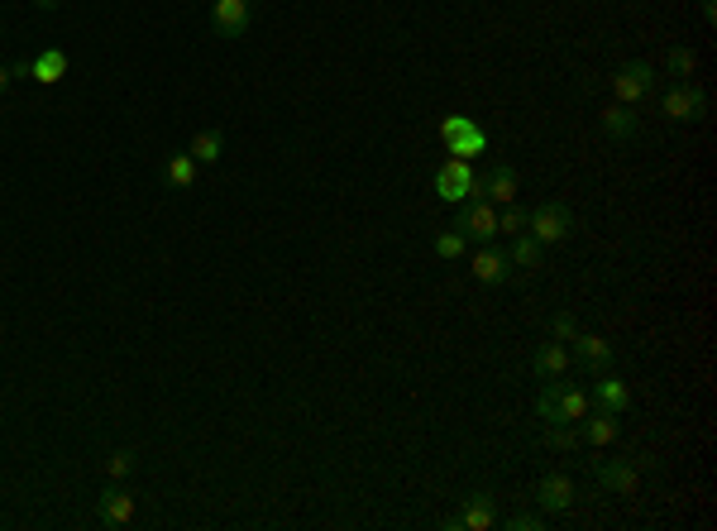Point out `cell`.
Instances as JSON below:
<instances>
[{
    "instance_id": "cell-11",
    "label": "cell",
    "mask_w": 717,
    "mask_h": 531,
    "mask_svg": "<svg viewBox=\"0 0 717 531\" xmlns=\"http://www.w3.org/2000/svg\"><path fill=\"white\" fill-rule=\"evenodd\" d=\"M598 484L617 493V498H636V488H641V474L631 460H598Z\"/></svg>"
},
{
    "instance_id": "cell-23",
    "label": "cell",
    "mask_w": 717,
    "mask_h": 531,
    "mask_svg": "<svg viewBox=\"0 0 717 531\" xmlns=\"http://www.w3.org/2000/svg\"><path fill=\"white\" fill-rule=\"evenodd\" d=\"M196 168H201V163H196L192 154H173L168 163H163V177H168V187H192Z\"/></svg>"
},
{
    "instance_id": "cell-7",
    "label": "cell",
    "mask_w": 717,
    "mask_h": 531,
    "mask_svg": "<svg viewBox=\"0 0 717 531\" xmlns=\"http://www.w3.org/2000/svg\"><path fill=\"white\" fill-rule=\"evenodd\" d=\"M655 91V67L651 63H627L612 72V96L622 101V106H636V101H646Z\"/></svg>"
},
{
    "instance_id": "cell-32",
    "label": "cell",
    "mask_w": 717,
    "mask_h": 531,
    "mask_svg": "<svg viewBox=\"0 0 717 531\" xmlns=\"http://www.w3.org/2000/svg\"><path fill=\"white\" fill-rule=\"evenodd\" d=\"M34 5H39V10H58L63 0H34Z\"/></svg>"
},
{
    "instance_id": "cell-10",
    "label": "cell",
    "mask_w": 717,
    "mask_h": 531,
    "mask_svg": "<svg viewBox=\"0 0 717 531\" xmlns=\"http://www.w3.org/2000/svg\"><path fill=\"white\" fill-rule=\"evenodd\" d=\"M96 517H101V527H134V493L120 484H110L101 493V503H96Z\"/></svg>"
},
{
    "instance_id": "cell-29",
    "label": "cell",
    "mask_w": 717,
    "mask_h": 531,
    "mask_svg": "<svg viewBox=\"0 0 717 531\" xmlns=\"http://www.w3.org/2000/svg\"><path fill=\"white\" fill-rule=\"evenodd\" d=\"M106 474H110V484H120L125 474H134V455H130V450H115V455L106 460Z\"/></svg>"
},
{
    "instance_id": "cell-24",
    "label": "cell",
    "mask_w": 717,
    "mask_h": 531,
    "mask_svg": "<svg viewBox=\"0 0 717 531\" xmlns=\"http://www.w3.org/2000/svg\"><path fill=\"white\" fill-rule=\"evenodd\" d=\"M431 249H435V259L455 264V259H464V249H469V240H464V235H459L455 225H450V230H440V235L431 240Z\"/></svg>"
},
{
    "instance_id": "cell-30",
    "label": "cell",
    "mask_w": 717,
    "mask_h": 531,
    "mask_svg": "<svg viewBox=\"0 0 717 531\" xmlns=\"http://www.w3.org/2000/svg\"><path fill=\"white\" fill-rule=\"evenodd\" d=\"M507 527L512 531H541V512H517V517H507Z\"/></svg>"
},
{
    "instance_id": "cell-19",
    "label": "cell",
    "mask_w": 717,
    "mask_h": 531,
    "mask_svg": "<svg viewBox=\"0 0 717 531\" xmlns=\"http://www.w3.org/2000/svg\"><path fill=\"white\" fill-rule=\"evenodd\" d=\"M531 369H536V378H560L569 369V350L560 340H550V345H541L531 354Z\"/></svg>"
},
{
    "instance_id": "cell-25",
    "label": "cell",
    "mask_w": 717,
    "mask_h": 531,
    "mask_svg": "<svg viewBox=\"0 0 717 531\" xmlns=\"http://www.w3.org/2000/svg\"><path fill=\"white\" fill-rule=\"evenodd\" d=\"M665 67H670L674 77H684V82H689V77H694V67H698V53L694 48H684V44H674L670 53H665Z\"/></svg>"
},
{
    "instance_id": "cell-33",
    "label": "cell",
    "mask_w": 717,
    "mask_h": 531,
    "mask_svg": "<svg viewBox=\"0 0 717 531\" xmlns=\"http://www.w3.org/2000/svg\"><path fill=\"white\" fill-rule=\"evenodd\" d=\"M10 87V67H0V91Z\"/></svg>"
},
{
    "instance_id": "cell-34",
    "label": "cell",
    "mask_w": 717,
    "mask_h": 531,
    "mask_svg": "<svg viewBox=\"0 0 717 531\" xmlns=\"http://www.w3.org/2000/svg\"><path fill=\"white\" fill-rule=\"evenodd\" d=\"M249 5H254V0H249Z\"/></svg>"
},
{
    "instance_id": "cell-4",
    "label": "cell",
    "mask_w": 717,
    "mask_h": 531,
    "mask_svg": "<svg viewBox=\"0 0 717 531\" xmlns=\"http://www.w3.org/2000/svg\"><path fill=\"white\" fill-rule=\"evenodd\" d=\"M455 230L464 235V240H474V244H493L498 240V211H493V201H483V197L459 201Z\"/></svg>"
},
{
    "instance_id": "cell-27",
    "label": "cell",
    "mask_w": 717,
    "mask_h": 531,
    "mask_svg": "<svg viewBox=\"0 0 717 531\" xmlns=\"http://www.w3.org/2000/svg\"><path fill=\"white\" fill-rule=\"evenodd\" d=\"M522 230H526V211H522V206H502L498 235H522Z\"/></svg>"
},
{
    "instance_id": "cell-1",
    "label": "cell",
    "mask_w": 717,
    "mask_h": 531,
    "mask_svg": "<svg viewBox=\"0 0 717 531\" xmlns=\"http://www.w3.org/2000/svg\"><path fill=\"white\" fill-rule=\"evenodd\" d=\"M526 235H536L541 244H565L574 235V211L565 201H541L536 211H526Z\"/></svg>"
},
{
    "instance_id": "cell-28",
    "label": "cell",
    "mask_w": 717,
    "mask_h": 531,
    "mask_svg": "<svg viewBox=\"0 0 717 531\" xmlns=\"http://www.w3.org/2000/svg\"><path fill=\"white\" fill-rule=\"evenodd\" d=\"M550 331H555V340H560V345H569V340L579 335V321H574L569 311H555V316H550Z\"/></svg>"
},
{
    "instance_id": "cell-12",
    "label": "cell",
    "mask_w": 717,
    "mask_h": 531,
    "mask_svg": "<svg viewBox=\"0 0 717 531\" xmlns=\"http://www.w3.org/2000/svg\"><path fill=\"white\" fill-rule=\"evenodd\" d=\"M493 522H498V512H493V493H474V498H464L459 517H450L445 527H459V531H488Z\"/></svg>"
},
{
    "instance_id": "cell-5",
    "label": "cell",
    "mask_w": 717,
    "mask_h": 531,
    "mask_svg": "<svg viewBox=\"0 0 717 531\" xmlns=\"http://www.w3.org/2000/svg\"><path fill=\"white\" fill-rule=\"evenodd\" d=\"M660 115L670 125H684V120H703L708 115V96L694 82H674L670 91H660Z\"/></svg>"
},
{
    "instance_id": "cell-9",
    "label": "cell",
    "mask_w": 717,
    "mask_h": 531,
    "mask_svg": "<svg viewBox=\"0 0 717 531\" xmlns=\"http://www.w3.org/2000/svg\"><path fill=\"white\" fill-rule=\"evenodd\" d=\"M474 197L498 201V206H512V201H517V168H507V163L488 168V173L474 182Z\"/></svg>"
},
{
    "instance_id": "cell-18",
    "label": "cell",
    "mask_w": 717,
    "mask_h": 531,
    "mask_svg": "<svg viewBox=\"0 0 717 531\" xmlns=\"http://www.w3.org/2000/svg\"><path fill=\"white\" fill-rule=\"evenodd\" d=\"M584 426H579V441L584 445H612L617 441V417L612 412H584Z\"/></svg>"
},
{
    "instance_id": "cell-26",
    "label": "cell",
    "mask_w": 717,
    "mask_h": 531,
    "mask_svg": "<svg viewBox=\"0 0 717 531\" xmlns=\"http://www.w3.org/2000/svg\"><path fill=\"white\" fill-rule=\"evenodd\" d=\"M545 445H550V450H574V445H579V431H574V426H565V421H550Z\"/></svg>"
},
{
    "instance_id": "cell-3",
    "label": "cell",
    "mask_w": 717,
    "mask_h": 531,
    "mask_svg": "<svg viewBox=\"0 0 717 531\" xmlns=\"http://www.w3.org/2000/svg\"><path fill=\"white\" fill-rule=\"evenodd\" d=\"M536 412H541V421H565V426H574V421L588 412V393L565 388V383H555V378H550V388L536 398Z\"/></svg>"
},
{
    "instance_id": "cell-8",
    "label": "cell",
    "mask_w": 717,
    "mask_h": 531,
    "mask_svg": "<svg viewBox=\"0 0 717 531\" xmlns=\"http://www.w3.org/2000/svg\"><path fill=\"white\" fill-rule=\"evenodd\" d=\"M249 24H254V5H249V0H216L211 29H216L220 39H244Z\"/></svg>"
},
{
    "instance_id": "cell-21",
    "label": "cell",
    "mask_w": 717,
    "mask_h": 531,
    "mask_svg": "<svg viewBox=\"0 0 717 531\" xmlns=\"http://www.w3.org/2000/svg\"><path fill=\"white\" fill-rule=\"evenodd\" d=\"M187 154H192L196 163H220V158H225V134L220 130L192 134V149H187Z\"/></svg>"
},
{
    "instance_id": "cell-22",
    "label": "cell",
    "mask_w": 717,
    "mask_h": 531,
    "mask_svg": "<svg viewBox=\"0 0 717 531\" xmlns=\"http://www.w3.org/2000/svg\"><path fill=\"white\" fill-rule=\"evenodd\" d=\"M541 254H545V244L536 240V235H512V254H507V259H512V264L517 268H541Z\"/></svg>"
},
{
    "instance_id": "cell-2",
    "label": "cell",
    "mask_w": 717,
    "mask_h": 531,
    "mask_svg": "<svg viewBox=\"0 0 717 531\" xmlns=\"http://www.w3.org/2000/svg\"><path fill=\"white\" fill-rule=\"evenodd\" d=\"M440 139H445V149H450L455 158L488 154V130L478 125L474 115H450V120H440Z\"/></svg>"
},
{
    "instance_id": "cell-17",
    "label": "cell",
    "mask_w": 717,
    "mask_h": 531,
    "mask_svg": "<svg viewBox=\"0 0 717 531\" xmlns=\"http://www.w3.org/2000/svg\"><path fill=\"white\" fill-rule=\"evenodd\" d=\"M474 278L478 283H507V278H512V259L498 254L493 244H483V249L474 254Z\"/></svg>"
},
{
    "instance_id": "cell-13",
    "label": "cell",
    "mask_w": 717,
    "mask_h": 531,
    "mask_svg": "<svg viewBox=\"0 0 717 531\" xmlns=\"http://www.w3.org/2000/svg\"><path fill=\"white\" fill-rule=\"evenodd\" d=\"M574 479L569 474H545L541 484H536V503H541L545 512H565V508H574Z\"/></svg>"
},
{
    "instance_id": "cell-31",
    "label": "cell",
    "mask_w": 717,
    "mask_h": 531,
    "mask_svg": "<svg viewBox=\"0 0 717 531\" xmlns=\"http://www.w3.org/2000/svg\"><path fill=\"white\" fill-rule=\"evenodd\" d=\"M698 10H703V20L713 24V15H717V5H713V0H703V5H698Z\"/></svg>"
},
{
    "instance_id": "cell-6",
    "label": "cell",
    "mask_w": 717,
    "mask_h": 531,
    "mask_svg": "<svg viewBox=\"0 0 717 531\" xmlns=\"http://www.w3.org/2000/svg\"><path fill=\"white\" fill-rule=\"evenodd\" d=\"M474 182H478V173L469 168V158H450V163L435 168V197L459 206V201L474 197Z\"/></svg>"
},
{
    "instance_id": "cell-15",
    "label": "cell",
    "mask_w": 717,
    "mask_h": 531,
    "mask_svg": "<svg viewBox=\"0 0 717 531\" xmlns=\"http://www.w3.org/2000/svg\"><path fill=\"white\" fill-rule=\"evenodd\" d=\"M569 345H574V359H579L584 369H593V374H603V369L612 364V345L603 340V335H574Z\"/></svg>"
},
{
    "instance_id": "cell-20",
    "label": "cell",
    "mask_w": 717,
    "mask_h": 531,
    "mask_svg": "<svg viewBox=\"0 0 717 531\" xmlns=\"http://www.w3.org/2000/svg\"><path fill=\"white\" fill-rule=\"evenodd\" d=\"M603 130H608L617 144H627V139H636L641 120H636V111H631V106H622V101H617V106H608V111H603Z\"/></svg>"
},
{
    "instance_id": "cell-16",
    "label": "cell",
    "mask_w": 717,
    "mask_h": 531,
    "mask_svg": "<svg viewBox=\"0 0 717 531\" xmlns=\"http://www.w3.org/2000/svg\"><path fill=\"white\" fill-rule=\"evenodd\" d=\"M29 77H34L39 87H58L67 77V53L63 48H44L39 58H29Z\"/></svg>"
},
{
    "instance_id": "cell-14",
    "label": "cell",
    "mask_w": 717,
    "mask_h": 531,
    "mask_svg": "<svg viewBox=\"0 0 717 531\" xmlns=\"http://www.w3.org/2000/svg\"><path fill=\"white\" fill-rule=\"evenodd\" d=\"M593 402H598V412L622 417V412L631 407V388L617 374H598V383H593Z\"/></svg>"
}]
</instances>
